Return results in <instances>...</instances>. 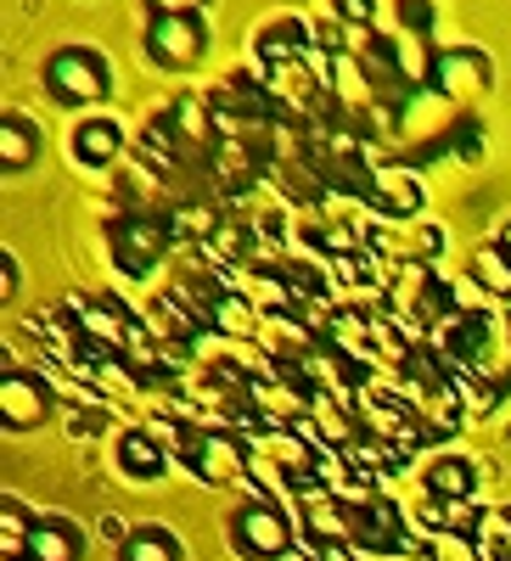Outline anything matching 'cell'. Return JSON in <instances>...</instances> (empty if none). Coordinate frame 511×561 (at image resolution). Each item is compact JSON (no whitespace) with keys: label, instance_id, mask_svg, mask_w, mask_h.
Instances as JSON below:
<instances>
[{"label":"cell","instance_id":"23","mask_svg":"<svg viewBox=\"0 0 511 561\" xmlns=\"http://www.w3.org/2000/svg\"><path fill=\"white\" fill-rule=\"evenodd\" d=\"M34 158H39V135H34V124L18 118V113H7V118H0V163H7V174L29 169Z\"/></svg>","mask_w":511,"mask_h":561},{"label":"cell","instance_id":"26","mask_svg":"<svg viewBox=\"0 0 511 561\" xmlns=\"http://www.w3.org/2000/svg\"><path fill=\"white\" fill-rule=\"evenodd\" d=\"M473 280H478L489 298H506V304H511V253H506L500 242H484V248L473 253Z\"/></svg>","mask_w":511,"mask_h":561},{"label":"cell","instance_id":"12","mask_svg":"<svg viewBox=\"0 0 511 561\" xmlns=\"http://www.w3.org/2000/svg\"><path fill=\"white\" fill-rule=\"evenodd\" d=\"M0 415H7L12 433H29L39 427L45 415H52V393L39 388V377H29V370H0Z\"/></svg>","mask_w":511,"mask_h":561},{"label":"cell","instance_id":"31","mask_svg":"<svg viewBox=\"0 0 511 561\" xmlns=\"http://www.w3.org/2000/svg\"><path fill=\"white\" fill-rule=\"evenodd\" d=\"M450 140H455V158H467V163L484 158V129H478L473 118H455V124H450Z\"/></svg>","mask_w":511,"mask_h":561},{"label":"cell","instance_id":"18","mask_svg":"<svg viewBox=\"0 0 511 561\" xmlns=\"http://www.w3.org/2000/svg\"><path fill=\"white\" fill-rule=\"evenodd\" d=\"M253 51L264 57V68L309 57V23H304V18H282V23H270V28H259V39H253Z\"/></svg>","mask_w":511,"mask_h":561},{"label":"cell","instance_id":"35","mask_svg":"<svg viewBox=\"0 0 511 561\" xmlns=\"http://www.w3.org/2000/svg\"><path fill=\"white\" fill-rule=\"evenodd\" d=\"M0 275H7L0 280V298H12V287H18V259L12 253H0Z\"/></svg>","mask_w":511,"mask_h":561},{"label":"cell","instance_id":"4","mask_svg":"<svg viewBox=\"0 0 511 561\" xmlns=\"http://www.w3.org/2000/svg\"><path fill=\"white\" fill-rule=\"evenodd\" d=\"M230 539H237V550L253 556V561H282L293 550V523L275 500H248L237 517H230Z\"/></svg>","mask_w":511,"mask_h":561},{"label":"cell","instance_id":"1","mask_svg":"<svg viewBox=\"0 0 511 561\" xmlns=\"http://www.w3.org/2000/svg\"><path fill=\"white\" fill-rule=\"evenodd\" d=\"M388 309L399 320V332L416 343L422 332H439V320L455 314V293L428 270V264H399L394 287H388Z\"/></svg>","mask_w":511,"mask_h":561},{"label":"cell","instance_id":"16","mask_svg":"<svg viewBox=\"0 0 511 561\" xmlns=\"http://www.w3.org/2000/svg\"><path fill=\"white\" fill-rule=\"evenodd\" d=\"M219 337H230V343H242V337H253L259 325H264V314H259V304L253 298H242L237 287H219V298H208V314H203Z\"/></svg>","mask_w":511,"mask_h":561},{"label":"cell","instance_id":"19","mask_svg":"<svg viewBox=\"0 0 511 561\" xmlns=\"http://www.w3.org/2000/svg\"><path fill=\"white\" fill-rule=\"evenodd\" d=\"M428 494L433 500H473V489H478V466L467 460V455H439L433 466H428Z\"/></svg>","mask_w":511,"mask_h":561},{"label":"cell","instance_id":"37","mask_svg":"<svg viewBox=\"0 0 511 561\" xmlns=\"http://www.w3.org/2000/svg\"><path fill=\"white\" fill-rule=\"evenodd\" d=\"M495 242H500V248H506V253H511V219H506V225H500V237H495Z\"/></svg>","mask_w":511,"mask_h":561},{"label":"cell","instance_id":"33","mask_svg":"<svg viewBox=\"0 0 511 561\" xmlns=\"http://www.w3.org/2000/svg\"><path fill=\"white\" fill-rule=\"evenodd\" d=\"M152 7V18H197L208 0H147Z\"/></svg>","mask_w":511,"mask_h":561},{"label":"cell","instance_id":"34","mask_svg":"<svg viewBox=\"0 0 511 561\" xmlns=\"http://www.w3.org/2000/svg\"><path fill=\"white\" fill-rule=\"evenodd\" d=\"M338 12H343L349 23H371V0H338Z\"/></svg>","mask_w":511,"mask_h":561},{"label":"cell","instance_id":"8","mask_svg":"<svg viewBox=\"0 0 511 561\" xmlns=\"http://www.w3.org/2000/svg\"><path fill=\"white\" fill-rule=\"evenodd\" d=\"M433 96L444 102H473L489 90V57L473 51V45H455V51H439L433 57Z\"/></svg>","mask_w":511,"mask_h":561},{"label":"cell","instance_id":"32","mask_svg":"<svg viewBox=\"0 0 511 561\" xmlns=\"http://www.w3.org/2000/svg\"><path fill=\"white\" fill-rule=\"evenodd\" d=\"M399 18H405V34H428L433 28V7H428V0H399Z\"/></svg>","mask_w":511,"mask_h":561},{"label":"cell","instance_id":"9","mask_svg":"<svg viewBox=\"0 0 511 561\" xmlns=\"http://www.w3.org/2000/svg\"><path fill=\"white\" fill-rule=\"evenodd\" d=\"M264 90H270L275 113H287V118H315V113H327V96H320V84L309 79V57L264 68Z\"/></svg>","mask_w":511,"mask_h":561},{"label":"cell","instance_id":"11","mask_svg":"<svg viewBox=\"0 0 511 561\" xmlns=\"http://www.w3.org/2000/svg\"><path fill=\"white\" fill-rule=\"evenodd\" d=\"M304 534L309 545H354V505L349 500H332L320 483L304 489Z\"/></svg>","mask_w":511,"mask_h":561},{"label":"cell","instance_id":"15","mask_svg":"<svg viewBox=\"0 0 511 561\" xmlns=\"http://www.w3.org/2000/svg\"><path fill=\"white\" fill-rule=\"evenodd\" d=\"M163 466H169V449L152 427H129L118 438V472L135 478V483H158L163 478Z\"/></svg>","mask_w":511,"mask_h":561},{"label":"cell","instance_id":"2","mask_svg":"<svg viewBox=\"0 0 511 561\" xmlns=\"http://www.w3.org/2000/svg\"><path fill=\"white\" fill-rule=\"evenodd\" d=\"M45 90L68 107L102 102L113 90V68L102 62V51H90V45H63V51H52V62H45Z\"/></svg>","mask_w":511,"mask_h":561},{"label":"cell","instance_id":"14","mask_svg":"<svg viewBox=\"0 0 511 561\" xmlns=\"http://www.w3.org/2000/svg\"><path fill=\"white\" fill-rule=\"evenodd\" d=\"M360 197L377 208V214H388V219H410L416 208H422V185H416L410 169H371Z\"/></svg>","mask_w":511,"mask_h":561},{"label":"cell","instance_id":"13","mask_svg":"<svg viewBox=\"0 0 511 561\" xmlns=\"http://www.w3.org/2000/svg\"><path fill=\"white\" fill-rule=\"evenodd\" d=\"M354 545H371V550H405V517H399V505L383 500V494H371L354 505Z\"/></svg>","mask_w":511,"mask_h":561},{"label":"cell","instance_id":"20","mask_svg":"<svg viewBox=\"0 0 511 561\" xmlns=\"http://www.w3.org/2000/svg\"><path fill=\"white\" fill-rule=\"evenodd\" d=\"M208 163H214V174L230 185V192H242V185H253V174L264 169L259 147H248V140H230V135H219V147L208 152Z\"/></svg>","mask_w":511,"mask_h":561},{"label":"cell","instance_id":"5","mask_svg":"<svg viewBox=\"0 0 511 561\" xmlns=\"http://www.w3.org/2000/svg\"><path fill=\"white\" fill-rule=\"evenodd\" d=\"M169 225L163 219H152V214H124V219H113V230H107V248H113V264L124 270V275H147L163 253H169Z\"/></svg>","mask_w":511,"mask_h":561},{"label":"cell","instance_id":"29","mask_svg":"<svg viewBox=\"0 0 511 561\" xmlns=\"http://www.w3.org/2000/svg\"><path fill=\"white\" fill-rule=\"evenodd\" d=\"M332 84H338V96H343L349 107H365V102H371V84H365V73L354 68V57H332Z\"/></svg>","mask_w":511,"mask_h":561},{"label":"cell","instance_id":"36","mask_svg":"<svg viewBox=\"0 0 511 561\" xmlns=\"http://www.w3.org/2000/svg\"><path fill=\"white\" fill-rule=\"evenodd\" d=\"M315 561H360V556H354L349 545H320V550H315Z\"/></svg>","mask_w":511,"mask_h":561},{"label":"cell","instance_id":"30","mask_svg":"<svg viewBox=\"0 0 511 561\" xmlns=\"http://www.w3.org/2000/svg\"><path fill=\"white\" fill-rule=\"evenodd\" d=\"M428 556H433V561H484L478 545H473V534H433Z\"/></svg>","mask_w":511,"mask_h":561},{"label":"cell","instance_id":"3","mask_svg":"<svg viewBox=\"0 0 511 561\" xmlns=\"http://www.w3.org/2000/svg\"><path fill=\"white\" fill-rule=\"evenodd\" d=\"M180 460H185V472H192L197 483H208V489H225V483L248 478V444L219 433V427L180 433Z\"/></svg>","mask_w":511,"mask_h":561},{"label":"cell","instance_id":"17","mask_svg":"<svg viewBox=\"0 0 511 561\" xmlns=\"http://www.w3.org/2000/svg\"><path fill=\"white\" fill-rule=\"evenodd\" d=\"M79 556H84V534L68 517H39L23 550V561H79Z\"/></svg>","mask_w":511,"mask_h":561},{"label":"cell","instance_id":"6","mask_svg":"<svg viewBox=\"0 0 511 561\" xmlns=\"http://www.w3.org/2000/svg\"><path fill=\"white\" fill-rule=\"evenodd\" d=\"M433 348H439V359H444L450 377H461V370H484L489 320H484V314H450V320H439Z\"/></svg>","mask_w":511,"mask_h":561},{"label":"cell","instance_id":"27","mask_svg":"<svg viewBox=\"0 0 511 561\" xmlns=\"http://www.w3.org/2000/svg\"><path fill=\"white\" fill-rule=\"evenodd\" d=\"M118 561H180V539L169 528H129L118 545Z\"/></svg>","mask_w":511,"mask_h":561},{"label":"cell","instance_id":"7","mask_svg":"<svg viewBox=\"0 0 511 561\" xmlns=\"http://www.w3.org/2000/svg\"><path fill=\"white\" fill-rule=\"evenodd\" d=\"M208 51V28L203 18H152L147 23V57L163 68H192Z\"/></svg>","mask_w":511,"mask_h":561},{"label":"cell","instance_id":"25","mask_svg":"<svg viewBox=\"0 0 511 561\" xmlns=\"http://www.w3.org/2000/svg\"><path fill=\"white\" fill-rule=\"evenodd\" d=\"M163 225H169V237H180V242H214L219 237V214L208 203H180V208L163 214Z\"/></svg>","mask_w":511,"mask_h":561},{"label":"cell","instance_id":"21","mask_svg":"<svg viewBox=\"0 0 511 561\" xmlns=\"http://www.w3.org/2000/svg\"><path fill=\"white\" fill-rule=\"evenodd\" d=\"M388 57H394V73H399L405 90L433 84V57H439V51H428V39H422V34H399V39H388Z\"/></svg>","mask_w":511,"mask_h":561},{"label":"cell","instance_id":"28","mask_svg":"<svg viewBox=\"0 0 511 561\" xmlns=\"http://www.w3.org/2000/svg\"><path fill=\"white\" fill-rule=\"evenodd\" d=\"M29 534H34V517H29L18 500H7V505H0V556H7V561H23Z\"/></svg>","mask_w":511,"mask_h":561},{"label":"cell","instance_id":"22","mask_svg":"<svg viewBox=\"0 0 511 561\" xmlns=\"http://www.w3.org/2000/svg\"><path fill=\"white\" fill-rule=\"evenodd\" d=\"M118 152H124V135H118L113 118H90V124H79V135H73V158H79V163L107 169Z\"/></svg>","mask_w":511,"mask_h":561},{"label":"cell","instance_id":"24","mask_svg":"<svg viewBox=\"0 0 511 561\" xmlns=\"http://www.w3.org/2000/svg\"><path fill=\"white\" fill-rule=\"evenodd\" d=\"M473 545H478L484 561H511V505H489V511H478Z\"/></svg>","mask_w":511,"mask_h":561},{"label":"cell","instance_id":"10","mask_svg":"<svg viewBox=\"0 0 511 561\" xmlns=\"http://www.w3.org/2000/svg\"><path fill=\"white\" fill-rule=\"evenodd\" d=\"M163 124H169V135H174V147H180L185 163L208 158V152L219 147V135H214V102H203V96H180V102L163 113Z\"/></svg>","mask_w":511,"mask_h":561}]
</instances>
